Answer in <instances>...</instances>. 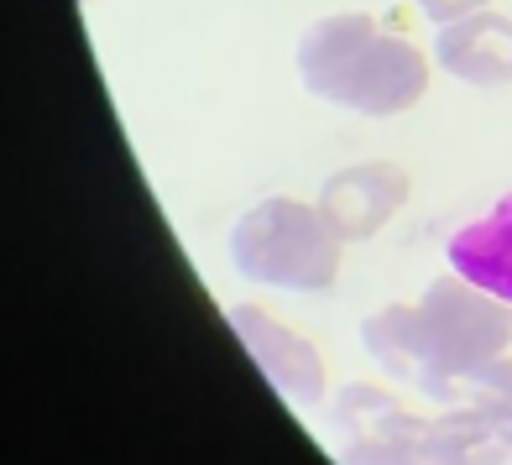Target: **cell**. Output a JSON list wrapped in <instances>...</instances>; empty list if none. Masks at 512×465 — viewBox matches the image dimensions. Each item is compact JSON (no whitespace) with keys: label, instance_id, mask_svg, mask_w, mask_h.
I'll return each instance as SVG.
<instances>
[{"label":"cell","instance_id":"obj_6","mask_svg":"<svg viewBox=\"0 0 512 465\" xmlns=\"http://www.w3.org/2000/svg\"><path fill=\"white\" fill-rule=\"evenodd\" d=\"M230 330H236V340L251 351V361L262 366V377L283 392L293 408H314L324 398V361L298 330L277 324L267 309H256V304L230 309Z\"/></svg>","mask_w":512,"mask_h":465},{"label":"cell","instance_id":"obj_4","mask_svg":"<svg viewBox=\"0 0 512 465\" xmlns=\"http://www.w3.org/2000/svg\"><path fill=\"white\" fill-rule=\"evenodd\" d=\"M340 236L319 204L304 199H262L230 225V267L246 283L288 288V293H324L340 277Z\"/></svg>","mask_w":512,"mask_h":465},{"label":"cell","instance_id":"obj_3","mask_svg":"<svg viewBox=\"0 0 512 465\" xmlns=\"http://www.w3.org/2000/svg\"><path fill=\"white\" fill-rule=\"evenodd\" d=\"M298 79L314 100L356 115H403L424 100L429 58L408 37L382 32L371 16H319L298 37Z\"/></svg>","mask_w":512,"mask_h":465},{"label":"cell","instance_id":"obj_7","mask_svg":"<svg viewBox=\"0 0 512 465\" xmlns=\"http://www.w3.org/2000/svg\"><path fill=\"white\" fill-rule=\"evenodd\" d=\"M434 63L445 68L450 79L481 84V89L512 84V16L486 6L476 16H460L450 27H439Z\"/></svg>","mask_w":512,"mask_h":465},{"label":"cell","instance_id":"obj_5","mask_svg":"<svg viewBox=\"0 0 512 465\" xmlns=\"http://www.w3.org/2000/svg\"><path fill=\"white\" fill-rule=\"evenodd\" d=\"M403 204H408V173L398 162H351V168H335L319 189V215L330 220V230L345 246L371 241Z\"/></svg>","mask_w":512,"mask_h":465},{"label":"cell","instance_id":"obj_2","mask_svg":"<svg viewBox=\"0 0 512 465\" xmlns=\"http://www.w3.org/2000/svg\"><path fill=\"white\" fill-rule=\"evenodd\" d=\"M340 465H507L512 450L471 403H450L439 418L408 413L387 387L351 382L330 403Z\"/></svg>","mask_w":512,"mask_h":465},{"label":"cell","instance_id":"obj_10","mask_svg":"<svg viewBox=\"0 0 512 465\" xmlns=\"http://www.w3.org/2000/svg\"><path fill=\"white\" fill-rule=\"evenodd\" d=\"M492 0H418V11H424L434 27H450V21H460V16H476V11H486Z\"/></svg>","mask_w":512,"mask_h":465},{"label":"cell","instance_id":"obj_9","mask_svg":"<svg viewBox=\"0 0 512 465\" xmlns=\"http://www.w3.org/2000/svg\"><path fill=\"white\" fill-rule=\"evenodd\" d=\"M460 403H471L486 413V424H492L502 434V445L512 450V356H497L492 366H481L471 382H465V398Z\"/></svg>","mask_w":512,"mask_h":465},{"label":"cell","instance_id":"obj_8","mask_svg":"<svg viewBox=\"0 0 512 465\" xmlns=\"http://www.w3.org/2000/svg\"><path fill=\"white\" fill-rule=\"evenodd\" d=\"M445 257L460 277H471L476 288L512 304V194H502L481 220L460 225L445 246Z\"/></svg>","mask_w":512,"mask_h":465},{"label":"cell","instance_id":"obj_1","mask_svg":"<svg viewBox=\"0 0 512 465\" xmlns=\"http://www.w3.org/2000/svg\"><path fill=\"white\" fill-rule=\"evenodd\" d=\"M361 345L387 377L418 387L424 398L460 403L481 366L507 356L512 304L476 288L455 267L434 277L418 304H387L361 319Z\"/></svg>","mask_w":512,"mask_h":465}]
</instances>
